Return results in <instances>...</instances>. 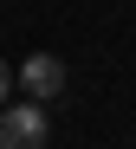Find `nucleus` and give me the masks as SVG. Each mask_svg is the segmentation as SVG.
Masks as SVG:
<instances>
[{
    "label": "nucleus",
    "mask_w": 136,
    "mask_h": 149,
    "mask_svg": "<svg viewBox=\"0 0 136 149\" xmlns=\"http://www.w3.org/2000/svg\"><path fill=\"white\" fill-rule=\"evenodd\" d=\"M7 91H13V65L0 58V110H7Z\"/></svg>",
    "instance_id": "3"
},
{
    "label": "nucleus",
    "mask_w": 136,
    "mask_h": 149,
    "mask_svg": "<svg viewBox=\"0 0 136 149\" xmlns=\"http://www.w3.org/2000/svg\"><path fill=\"white\" fill-rule=\"evenodd\" d=\"M52 123H45V104H7L0 110V149H45Z\"/></svg>",
    "instance_id": "1"
},
{
    "label": "nucleus",
    "mask_w": 136,
    "mask_h": 149,
    "mask_svg": "<svg viewBox=\"0 0 136 149\" xmlns=\"http://www.w3.org/2000/svg\"><path fill=\"white\" fill-rule=\"evenodd\" d=\"M20 84H26V97H33V104L59 97V91H65V58H52V52H33V58L20 65Z\"/></svg>",
    "instance_id": "2"
}]
</instances>
